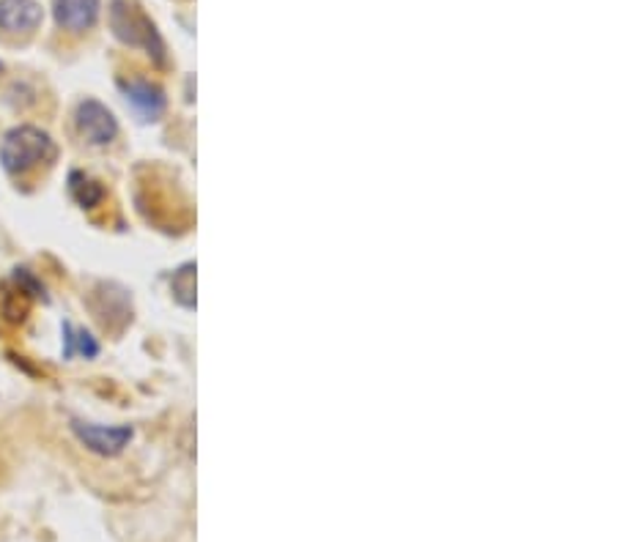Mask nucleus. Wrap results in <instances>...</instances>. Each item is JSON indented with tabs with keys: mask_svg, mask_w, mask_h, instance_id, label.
<instances>
[{
	"mask_svg": "<svg viewBox=\"0 0 617 542\" xmlns=\"http://www.w3.org/2000/svg\"><path fill=\"white\" fill-rule=\"evenodd\" d=\"M58 157V148L48 132L37 126H17L3 137L0 146V163L9 176H25L37 167L50 165Z\"/></svg>",
	"mask_w": 617,
	"mask_h": 542,
	"instance_id": "obj_1",
	"label": "nucleus"
},
{
	"mask_svg": "<svg viewBox=\"0 0 617 542\" xmlns=\"http://www.w3.org/2000/svg\"><path fill=\"white\" fill-rule=\"evenodd\" d=\"M55 22L69 33H83L100 17V0H53Z\"/></svg>",
	"mask_w": 617,
	"mask_h": 542,
	"instance_id": "obj_7",
	"label": "nucleus"
},
{
	"mask_svg": "<svg viewBox=\"0 0 617 542\" xmlns=\"http://www.w3.org/2000/svg\"><path fill=\"white\" fill-rule=\"evenodd\" d=\"M126 102L143 115V121H157L165 113V94L148 80H121Z\"/></svg>",
	"mask_w": 617,
	"mask_h": 542,
	"instance_id": "obj_6",
	"label": "nucleus"
},
{
	"mask_svg": "<svg viewBox=\"0 0 617 542\" xmlns=\"http://www.w3.org/2000/svg\"><path fill=\"white\" fill-rule=\"evenodd\" d=\"M171 288L173 296L178 299V304L195 308V263H184V267L173 274Z\"/></svg>",
	"mask_w": 617,
	"mask_h": 542,
	"instance_id": "obj_10",
	"label": "nucleus"
},
{
	"mask_svg": "<svg viewBox=\"0 0 617 542\" xmlns=\"http://www.w3.org/2000/svg\"><path fill=\"white\" fill-rule=\"evenodd\" d=\"M100 354V343L91 337L85 329H78L72 324H63V356L72 359V356H85V359H94Z\"/></svg>",
	"mask_w": 617,
	"mask_h": 542,
	"instance_id": "obj_8",
	"label": "nucleus"
},
{
	"mask_svg": "<svg viewBox=\"0 0 617 542\" xmlns=\"http://www.w3.org/2000/svg\"><path fill=\"white\" fill-rule=\"evenodd\" d=\"M42 25V6L37 0H0V31L28 37Z\"/></svg>",
	"mask_w": 617,
	"mask_h": 542,
	"instance_id": "obj_5",
	"label": "nucleus"
},
{
	"mask_svg": "<svg viewBox=\"0 0 617 542\" xmlns=\"http://www.w3.org/2000/svg\"><path fill=\"white\" fill-rule=\"evenodd\" d=\"M0 72H3V63H0Z\"/></svg>",
	"mask_w": 617,
	"mask_h": 542,
	"instance_id": "obj_11",
	"label": "nucleus"
},
{
	"mask_svg": "<svg viewBox=\"0 0 617 542\" xmlns=\"http://www.w3.org/2000/svg\"><path fill=\"white\" fill-rule=\"evenodd\" d=\"M111 25H113V33L121 39V42L130 44V48L146 50L148 55H154L160 63H163V58H165L163 39H160L157 28L148 22V17L143 14L137 6L124 3V0H115L113 11H111Z\"/></svg>",
	"mask_w": 617,
	"mask_h": 542,
	"instance_id": "obj_2",
	"label": "nucleus"
},
{
	"mask_svg": "<svg viewBox=\"0 0 617 542\" xmlns=\"http://www.w3.org/2000/svg\"><path fill=\"white\" fill-rule=\"evenodd\" d=\"M69 195H72V198L78 200V206H83V209H94V206L102 204V198H105V189H102L94 178L83 176V173H72V176H69Z\"/></svg>",
	"mask_w": 617,
	"mask_h": 542,
	"instance_id": "obj_9",
	"label": "nucleus"
},
{
	"mask_svg": "<svg viewBox=\"0 0 617 542\" xmlns=\"http://www.w3.org/2000/svg\"><path fill=\"white\" fill-rule=\"evenodd\" d=\"M74 436L96 455H105V458H113V455L124 452L126 444L132 441V428L130 425H119V428H105V425H91V423H74Z\"/></svg>",
	"mask_w": 617,
	"mask_h": 542,
	"instance_id": "obj_4",
	"label": "nucleus"
},
{
	"mask_svg": "<svg viewBox=\"0 0 617 542\" xmlns=\"http://www.w3.org/2000/svg\"><path fill=\"white\" fill-rule=\"evenodd\" d=\"M74 121H78V132L91 146H107V143H113L115 135H119V124H115L111 110L94 100H85L83 105L78 107Z\"/></svg>",
	"mask_w": 617,
	"mask_h": 542,
	"instance_id": "obj_3",
	"label": "nucleus"
}]
</instances>
